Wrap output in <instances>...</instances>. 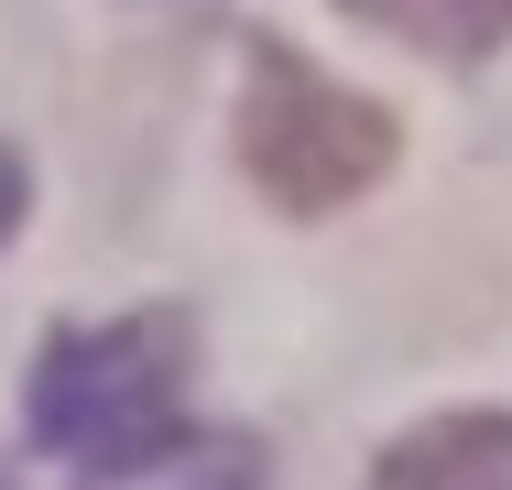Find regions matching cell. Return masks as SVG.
Here are the masks:
<instances>
[{"mask_svg":"<svg viewBox=\"0 0 512 490\" xmlns=\"http://www.w3.org/2000/svg\"><path fill=\"white\" fill-rule=\"evenodd\" d=\"M371 490H512V403H447L404 425L371 458Z\"/></svg>","mask_w":512,"mask_h":490,"instance_id":"3957f363","label":"cell"},{"mask_svg":"<svg viewBox=\"0 0 512 490\" xmlns=\"http://www.w3.org/2000/svg\"><path fill=\"white\" fill-rule=\"evenodd\" d=\"M338 11L414 44V55H447V66H480L512 44V0H338Z\"/></svg>","mask_w":512,"mask_h":490,"instance_id":"277c9868","label":"cell"},{"mask_svg":"<svg viewBox=\"0 0 512 490\" xmlns=\"http://www.w3.org/2000/svg\"><path fill=\"white\" fill-rule=\"evenodd\" d=\"M22 207H33V175H22V153L0 142V251H11V229H22Z\"/></svg>","mask_w":512,"mask_h":490,"instance_id":"5b68a950","label":"cell"},{"mask_svg":"<svg viewBox=\"0 0 512 490\" xmlns=\"http://www.w3.org/2000/svg\"><path fill=\"white\" fill-rule=\"evenodd\" d=\"M404 164V120L371 88L316 77L295 44H251V88H240V175L273 196L284 218H338Z\"/></svg>","mask_w":512,"mask_h":490,"instance_id":"7a4b0ae2","label":"cell"},{"mask_svg":"<svg viewBox=\"0 0 512 490\" xmlns=\"http://www.w3.org/2000/svg\"><path fill=\"white\" fill-rule=\"evenodd\" d=\"M186 371H197V338L175 305H131L99 327H55L33 349V382H22V425L33 447L88 490H120L142 469H164L186 447Z\"/></svg>","mask_w":512,"mask_h":490,"instance_id":"6da1fadb","label":"cell"}]
</instances>
